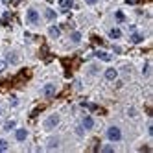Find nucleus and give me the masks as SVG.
<instances>
[{
	"mask_svg": "<svg viewBox=\"0 0 153 153\" xmlns=\"http://www.w3.org/2000/svg\"><path fill=\"white\" fill-rule=\"evenodd\" d=\"M107 138L113 140V142L122 140V131H120V127H116V126H111V127H109V129H107Z\"/></svg>",
	"mask_w": 153,
	"mask_h": 153,
	"instance_id": "obj_1",
	"label": "nucleus"
},
{
	"mask_svg": "<svg viewBox=\"0 0 153 153\" xmlns=\"http://www.w3.org/2000/svg\"><path fill=\"white\" fill-rule=\"evenodd\" d=\"M57 124H59V116L57 114H50L48 118H46V122H45V129H53V127H57Z\"/></svg>",
	"mask_w": 153,
	"mask_h": 153,
	"instance_id": "obj_2",
	"label": "nucleus"
},
{
	"mask_svg": "<svg viewBox=\"0 0 153 153\" xmlns=\"http://www.w3.org/2000/svg\"><path fill=\"white\" fill-rule=\"evenodd\" d=\"M28 22L30 24H37L39 22V13H37V9H28Z\"/></svg>",
	"mask_w": 153,
	"mask_h": 153,
	"instance_id": "obj_3",
	"label": "nucleus"
},
{
	"mask_svg": "<svg viewBox=\"0 0 153 153\" xmlns=\"http://www.w3.org/2000/svg\"><path fill=\"white\" fill-rule=\"evenodd\" d=\"M42 92H45V96H46V98L56 96V85H52V83L45 85V89H42Z\"/></svg>",
	"mask_w": 153,
	"mask_h": 153,
	"instance_id": "obj_4",
	"label": "nucleus"
},
{
	"mask_svg": "<svg viewBox=\"0 0 153 153\" xmlns=\"http://www.w3.org/2000/svg\"><path fill=\"white\" fill-rule=\"evenodd\" d=\"M26 137H28V131H26V129H17V131H15V138H17L19 142L26 140Z\"/></svg>",
	"mask_w": 153,
	"mask_h": 153,
	"instance_id": "obj_5",
	"label": "nucleus"
},
{
	"mask_svg": "<svg viewBox=\"0 0 153 153\" xmlns=\"http://www.w3.org/2000/svg\"><path fill=\"white\" fill-rule=\"evenodd\" d=\"M6 61H7V63H11V65H17V61H19V56H17V52H7V56H6Z\"/></svg>",
	"mask_w": 153,
	"mask_h": 153,
	"instance_id": "obj_6",
	"label": "nucleus"
},
{
	"mask_svg": "<svg viewBox=\"0 0 153 153\" xmlns=\"http://www.w3.org/2000/svg\"><path fill=\"white\" fill-rule=\"evenodd\" d=\"M94 56H96L98 59H102V61H111V56H109L107 52H102V50H96Z\"/></svg>",
	"mask_w": 153,
	"mask_h": 153,
	"instance_id": "obj_7",
	"label": "nucleus"
},
{
	"mask_svg": "<svg viewBox=\"0 0 153 153\" xmlns=\"http://www.w3.org/2000/svg\"><path fill=\"white\" fill-rule=\"evenodd\" d=\"M94 127V120L91 116H85L83 118V129H92Z\"/></svg>",
	"mask_w": 153,
	"mask_h": 153,
	"instance_id": "obj_8",
	"label": "nucleus"
},
{
	"mask_svg": "<svg viewBox=\"0 0 153 153\" xmlns=\"http://www.w3.org/2000/svg\"><path fill=\"white\" fill-rule=\"evenodd\" d=\"M105 79H109V81L116 79V70H114V68H107V70H105Z\"/></svg>",
	"mask_w": 153,
	"mask_h": 153,
	"instance_id": "obj_9",
	"label": "nucleus"
},
{
	"mask_svg": "<svg viewBox=\"0 0 153 153\" xmlns=\"http://www.w3.org/2000/svg\"><path fill=\"white\" fill-rule=\"evenodd\" d=\"M48 33H50V37H53V39H57V37H59V33H61V30H59L57 26H52V28L48 30Z\"/></svg>",
	"mask_w": 153,
	"mask_h": 153,
	"instance_id": "obj_10",
	"label": "nucleus"
},
{
	"mask_svg": "<svg viewBox=\"0 0 153 153\" xmlns=\"http://www.w3.org/2000/svg\"><path fill=\"white\" fill-rule=\"evenodd\" d=\"M109 37H111V39H120V37H122V31H120L118 28H114V30L109 31Z\"/></svg>",
	"mask_w": 153,
	"mask_h": 153,
	"instance_id": "obj_11",
	"label": "nucleus"
},
{
	"mask_svg": "<svg viewBox=\"0 0 153 153\" xmlns=\"http://www.w3.org/2000/svg\"><path fill=\"white\" fill-rule=\"evenodd\" d=\"M59 4H61L63 9H70L74 6V0H59Z\"/></svg>",
	"mask_w": 153,
	"mask_h": 153,
	"instance_id": "obj_12",
	"label": "nucleus"
},
{
	"mask_svg": "<svg viewBox=\"0 0 153 153\" xmlns=\"http://www.w3.org/2000/svg\"><path fill=\"white\" fill-rule=\"evenodd\" d=\"M45 15H46V19H48V20H53V19L57 17V15H56V11H53V9H50V7L45 11Z\"/></svg>",
	"mask_w": 153,
	"mask_h": 153,
	"instance_id": "obj_13",
	"label": "nucleus"
},
{
	"mask_svg": "<svg viewBox=\"0 0 153 153\" xmlns=\"http://www.w3.org/2000/svg\"><path fill=\"white\" fill-rule=\"evenodd\" d=\"M70 37H72L74 42H79V41H81V33H79V31H72V35H70Z\"/></svg>",
	"mask_w": 153,
	"mask_h": 153,
	"instance_id": "obj_14",
	"label": "nucleus"
},
{
	"mask_svg": "<svg viewBox=\"0 0 153 153\" xmlns=\"http://www.w3.org/2000/svg\"><path fill=\"white\" fill-rule=\"evenodd\" d=\"M13 127H15V120H9V122H6V126H4L6 131H11Z\"/></svg>",
	"mask_w": 153,
	"mask_h": 153,
	"instance_id": "obj_15",
	"label": "nucleus"
},
{
	"mask_svg": "<svg viewBox=\"0 0 153 153\" xmlns=\"http://www.w3.org/2000/svg\"><path fill=\"white\" fill-rule=\"evenodd\" d=\"M142 39H144V37H142L140 33H133V35H131V41H133V42H140Z\"/></svg>",
	"mask_w": 153,
	"mask_h": 153,
	"instance_id": "obj_16",
	"label": "nucleus"
},
{
	"mask_svg": "<svg viewBox=\"0 0 153 153\" xmlns=\"http://www.w3.org/2000/svg\"><path fill=\"white\" fill-rule=\"evenodd\" d=\"M114 17H116L118 22H124V20H126V17H124V13H122V11H116V15H114Z\"/></svg>",
	"mask_w": 153,
	"mask_h": 153,
	"instance_id": "obj_17",
	"label": "nucleus"
},
{
	"mask_svg": "<svg viewBox=\"0 0 153 153\" xmlns=\"http://www.w3.org/2000/svg\"><path fill=\"white\" fill-rule=\"evenodd\" d=\"M7 149V142L6 140H0V151H6Z\"/></svg>",
	"mask_w": 153,
	"mask_h": 153,
	"instance_id": "obj_18",
	"label": "nucleus"
},
{
	"mask_svg": "<svg viewBox=\"0 0 153 153\" xmlns=\"http://www.w3.org/2000/svg\"><path fill=\"white\" fill-rule=\"evenodd\" d=\"M102 151H103V153H113V148H111V146H103Z\"/></svg>",
	"mask_w": 153,
	"mask_h": 153,
	"instance_id": "obj_19",
	"label": "nucleus"
},
{
	"mask_svg": "<svg viewBox=\"0 0 153 153\" xmlns=\"http://www.w3.org/2000/svg\"><path fill=\"white\" fill-rule=\"evenodd\" d=\"M57 144H59V142H57L56 138H53V140H50V144H48V146H50V148H56Z\"/></svg>",
	"mask_w": 153,
	"mask_h": 153,
	"instance_id": "obj_20",
	"label": "nucleus"
},
{
	"mask_svg": "<svg viewBox=\"0 0 153 153\" xmlns=\"http://www.w3.org/2000/svg\"><path fill=\"white\" fill-rule=\"evenodd\" d=\"M6 65H7V63H6V61H0V72H2V70H4V68H6Z\"/></svg>",
	"mask_w": 153,
	"mask_h": 153,
	"instance_id": "obj_21",
	"label": "nucleus"
},
{
	"mask_svg": "<svg viewBox=\"0 0 153 153\" xmlns=\"http://www.w3.org/2000/svg\"><path fill=\"white\" fill-rule=\"evenodd\" d=\"M144 74H146V76L149 74V63H148V65H146V67H144Z\"/></svg>",
	"mask_w": 153,
	"mask_h": 153,
	"instance_id": "obj_22",
	"label": "nucleus"
},
{
	"mask_svg": "<svg viewBox=\"0 0 153 153\" xmlns=\"http://www.w3.org/2000/svg\"><path fill=\"white\" fill-rule=\"evenodd\" d=\"M76 133H78V135L81 137V135H83V127H78V129H76Z\"/></svg>",
	"mask_w": 153,
	"mask_h": 153,
	"instance_id": "obj_23",
	"label": "nucleus"
},
{
	"mask_svg": "<svg viewBox=\"0 0 153 153\" xmlns=\"http://www.w3.org/2000/svg\"><path fill=\"white\" fill-rule=\"evenodd\" d=\"M98 0H87V4H96Z\"/></svg>",
	"mask_w": 153,
	"mask_h": 153,
	"instance_id": "obj_24",
	"label": "nucleus"
},
{
	"mask_svg": "<svg viewBox=\"0 0 153 153\" xmlns=\"http://www.w3.org/2000/svg\"><path fill=\"white\" fill-rule=\"evenodd\" d=\"M0 114H2V109H0Z\"/></svg>",
	"mask_w": 153,
	"mask_h": 153,
	"instance_id": "obj_25",
	"label": "nucleus"
}]
</instances>
